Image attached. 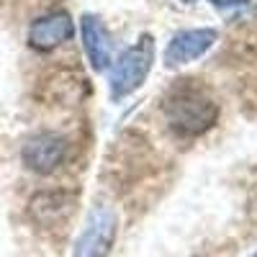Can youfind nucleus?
<instances>
[{
	"label": "nucleus",
	"instance_id": "1",
	"mask_svg": "<svg viewBox=\"0 0 257 257\" xmlns=\"http://www.w3.org/2000/svg\"><path fill=\"white\" fill-rule=\"evenodd\" d=\"M165 118L175 134L198 137L216 123L219 103L198 85H175L165 98Z\"/></svg>",
	"mask_w": 257,
	"mask_h": 257
},
{
	"label": "nucleus",
	"instance_id": "2",
	"mask_svg": "<svg viewBox=\"0 0 257 257\" xmlns=\"http://www.w3.org/2000/svg\"><path fill=\"white\" fill-rule=\"evenodd\" d=\"M155 62V44L152 36H142L132 49H126L111 75V95L113 98H123L132 90H137L139 85L147 80L149 70H152Z\"/></svg>",
	"mask_w": 257,
	"mask_h": 257
},
{
	"label": "nucleus",
	"instance_id": "3",
	"mask_svg": "<svg viewBox=\"0 0 257 257\" xmlns=\"http://www.w3.org/2000/svg\"><path fill=\"white\" fill-rule=\"evenodd\" d=\"M116 231H118V219L111 208L103 206L93 211L88 226L75 244V257H105L113 247Z\"/></svg>",
	"mask_w": 257,
	"mask_h": 257
},
{
	"label": "nucleus",
	"instance_id": "4",
	"mask_svg": "<svg viewBox=\"0 0 257 257\" xmlns=\"http://www.w3.org/2000/svg\"><path fill=\"white\" fill-rule=\"evenodd\" d=\"M21 157H24V165L31 173L49 175L64 162V157H67V139L59 137V134H52V132L36 134L24 144Z\"/></svg>",
	"mask_w": 257,
	"mask_h": 257
},
{
	"label": "nucleus",
	"instance_id": "5",
	"mask_svg": "<svg viewBox=\"0 0 257 257\" xmlns=\"http://www.w3.org/2000/svg\"><path fill=\"white\" fill-rule=\"evenodd\" d=\"M72 36H75V21L70 18V13L57 11L34 21L29 29V44L36 52H52L62 47L64 41H70Z\"/></svg>",
	"mask_w": 257,
	"mask_h": 257
},
{
	"label": "nucleus",
	"instance_id": "6",
	"mask_svg": "<svg viewBox=\"0 0 257 257\" xmlns=\"http://www.w3.org/2000/svg\"><path fill=\"white\" fill-rule=\"evenodd\" d=\"M213 41H216V31H213V29L180 31L173 41H170V47L165 52L167 67H178V64H188L193 59L203 57L213 47Z\"/></svg>",
	"mask_w": 257,
	"mask_h": 257
},
{
	"label": "nucleus",
	"instance_id": "7",
	"mask_svg": "<svg viewBox=\"0 0 257 257\" xmlns=\"http://www.w3.org/2000/svg\"><path fill=\"white\" fill-rule=\"evenodd\" d=\"M31 216L39 224H57L62 219L70 216V211L75 206V193L67 190H49V193H39V196L31 198Z\"/></svg>",
	"mask_w": 257,
	"mask_h": 257
},
{
	"label": "nucleus",
	"instance_id": "8",
	"mask_svg": "<svg viewBox=\"0 0 257 257\" xmlns=\"http://www.w3.org/2000/svg\"><path fill=\"white\" fill-rule=\"evenodd\" d=\"M82 39H85V52L90 57L93 70L103 72L108 70L111 64V39L105 34L103 24L93 16H85L82 18Z\"/></svg>",
	"mask_w": 257,
	"mask_h": 257
},
{
	"label": "nucleus",
	"instance_id": "9",
	"mask_svg": "<svg viewBox=\"0 0 257 257\" xmlns=\"http://www.w3.org/2000/svg\"><path fill=\"white\" fill-rule=\"evenodd\" d=\"M211 3H213V8L226 11V8H237V6H242L244 0H211Z\"/></svg>",
	"mask_w": 257,
	"mask_h": 257
},
{
	"label": "nucleus",
	"instance_id": "10",
	"mask_svg": "<svg viewBox=\"0 0 257 257\" xmlns=\"http://www.w3.org/2000/svg\"><path fill=\"white\" fill-rule=\"evenodd\" d=\"M183 3H196V0H183Z\"/></svg>",
	"mask_w": 257,
	"mask_h": 257
}]
</instances>
